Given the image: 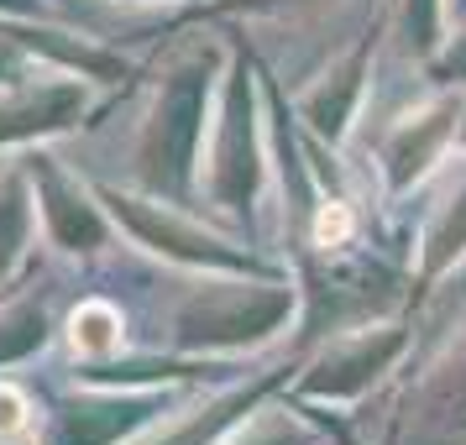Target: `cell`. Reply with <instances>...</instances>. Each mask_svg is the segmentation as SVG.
<instances>
[{
  "mask_svg": "<svg viewBox=\"0 0 466 445\" xmlns=\"http://www.w3.org/2000/svg\"><path fill=\"white\" fill-rule=\"evenodd\" d=\"M121 346V319L110 304H85L79 315H74V351H85V357H106Z\"/></svg>",
  "mask_w": 466,
  "mask_h": 445,
  "instance_id": "6da1fadb",
  "label": "cell"
},
{
  "mask_svg": "<svg viewBox=\"0 0 466 445\" xmlns=\"http://www.w3.org/2000/svg\"><path fill=\"white\" fill-rule=\"evenodd\" d=\"M22 236H26V205L16 189H0V273L11 268V257L22 252Z\"/></svg>",
  "mask_w": 466,
  "mask_h": 445,
  "instance_id": "7a4b0ae2",
  "label": "cell"
},
{
  "mask_svg": "<svg viewBox=\"0 0 466 445\" xmlns=\"http://www.w3.org/2000/svg\"><path fill=\"white\" fill-rule=\"evenodd\" d=\"M346 236H351V210H346V205H325L319 220H315V241L319 247H340Z\"/></svg>",
  "mask_w": 466,
  "mask_h": 445,
  "instance_id": "3957f363",
  "label": "cell"
},
{
  "mask_svg": "<svg viewBox=\"0 0 466 445\" xmlns=\"http://www.w3.org/2000/svg\"><path fill=\"white\" fill-rule=\"evenodd\" d=\"M22 430H26V399L16 388L0 382V440H11V435H22Z\"/></svg>",
  "mask_w": 466,
  "mask_h": 445,
  "instance_id": "277c9868",
  "label": "cell"
},
{
  "mask_svg": "<svg viewBox=\"0 0 466 445\" xmlns=\"http://www.w3.org/2000/svg\"><path fill=\"white\" fill-rule=\"evenodd\" d=\"M5 64H11V53H5V47H0V74H5Z\"/></svg>",
  "mask_w": 466,
  "mask_h": 445,
  "instance_id": "5b68a950",
  "label": "cell"
}]
</instances>
